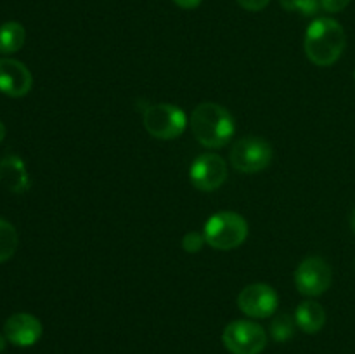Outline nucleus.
<instances>
[{
	"mask_svg": "<svg viewBox=\"0 0 355 354\" xmlns=\"http://www.w3.org/2000/svg\"><path fill=\"white\" fill-rule=\"evenodd\" d=\"M345 45V30L333 17H315L305 31V54L318 66H331L338 61Z\"/></svg>",
	"mask_w": 355,
	"mask_h": 354,
	"instance_id": "1",
	"label": "nucleus"
},
{
	"mask_svg": "<svg viewBox=\"0 0 355 354\" xmlns=\"http://www.w3.org/2000/svg\"><path fill=\"white\" fill-rule=\"evenodd\" d=\"M189 125L196 141L210 149L227 144L236 132L234 117L231 111L217 103L198 104L191 115Z\"/></svg>",
	"mask_w": 355,
	"mask_h": 354,
	"instance_id": "2",
	"label": "nucleus"
},
{
	"mask_svg": "<svg viewBox=\"0 0 355 354\" xmlns=\"http://www.w3.org/2000/svg\"><path fill=\"white\" fill-rule=\"evenodd\" d=\"M203 235L211 248L234 250L248 238V222L238 212H217L205 222Z\"/></svg>",
	"mask_w": 355,
	"mask_h": 354,
	"instance_id": "3",
	"label": "nucleus"
},
{
	"mask_svg": "<svg viewBox=\"0 0 355 354\" xmlns=\"http://www.w3.org/2000/svg\"><path fill=\"white\" fill-rule=\"evenodd\" d=\"M142 124L153 137L162 139V141H172L184 134L187 127V117L175 104L158 103L146 108Z\"/></svg>",
	"mask_w": 355,
	"mask_h": 354,
	"instance_id": "4",
	"label": "nucleus"
},
{
	"mask_svg": "<svg viewBox=\"0 0 355 354\" xmlns=\"http://www.w3.org/2000/svg\"><path fill=\"white\" fill-rule=\"evenodd\" d=\"M274 156V149L269 141L257 135L241 137L234 142L229 162L236 170L243 174H257L266 170L270 165Z\"/></svg>",
	"mask_w": 355,
	"mask_h": 354,
	"instance_id": "5",
	"label": "nucleus"
},
{
	"mask_svg": "<svg viewBox=\"0 0 355 354\" xmlns=\"http://www.w3.org/2000/svg\"><path fill=\"white\" fill-rule=\"evenodd\" d=\"M222 342L231 354H260L267 346V333L259 323L236 319L224 328Z\"/></svg>",
	"mask_w": 355,
	"mask_h": 354,
	"instance_id": "6",
	"label": "nucleus"
},
{
	"mask_svg": "<svg viewBox=\"0 0 355 354\" xmlns=\"http://www.w3.org/2000/svg\"><path fill=\"white\" fill-rule=\"evenodd\" d=\"M333 281L331 266L322 257L312 255L302 260L295 271V285L302 295L319 297L324 294Z\"/></svg>",
	"mask_w": 355,
	"mask_h": 354,
	"instance_id": "7",
	"label": "nucleus"
},
{
	"mask_svg": "<svg viewBox=\"0 0 355 354\" xmlns=\"http://www.w3.org/2000/svg\"><path fill=\"white\" fill-rule=\"evenodd\" d=\"M189 179L196 189L211 193L227 179V163L217 153H203L191 163Z\"/></svg>",
	"mask_w": 355,
	"mask_h": 354,
	"instance_id": "8",
	"label": "nucleus"
},
{
	"mask_svg": "<svg viewBox=\"0 0 355 354\" xmlns=\"http://www.w3.org/2000/svg\"><path fill=\"white\" fill-rule=\"evenodd\" d=\"M279 305V295L270 285L252 283L243 288L238 295V307L248 318H269Z\"/></svg>",
	"mask_w": 355,
	"mask_h": 354,
	"instance_id": "9",
	"label": "nucleus"
},
{
	"mask_svg": "<svg viewBox=\"0 0 355 354\" xmlns=\"http://www.w3.org/2000/svg\"><path fill=\"white\" fill-rule=\"evenodd\" d=\"M33 85V76L24 62L12 58L0 59V92L9 97L26 96Z\"/></svg>",
	"mask_w": 355,
	"mask_h": 354,
	"instance_id": "10",
	"label": "nucleus"
},
{
	"mask_svg": "<svg viewBox=\"0 0 355 354\" xmlns=\"http://www.w3.org/2000/svg\"><path fill=\"white\" fill-rule=\"evenodd\" d=\"M42 332L44 328H42L40 319L30 312H16L3 323V335H6L7 342L17 347H30L37 344L40 340Z\"/></svg>",
	"mask_w": 355,
	"mask_h": 354,
	"instance_id": "11",
	"label": "nucleus"
},
{
	"mask_svg": "<svg viewBox=\"0 0 355 354\" xmlns=\"http://www.w3.org/2000/svg\"><path fill=\"white\" fill-rule=\"evenodd\" d=\"M0 184L10 193L21 194L30 187V176L23 160L16 155H7L0 160Z\"/></svg>",
	"mask_w": 355,
	"mask_h": 354,
	"instance_id": "12",
	"label": "nucleus"
},
{
	"mask_svg": "<svg viewBox=\"0 0 355 354\" xmlns=\"http://www.w3.org/2000/svg\"><path fill=\"white\" fill-rule=\"evenodd\" d=\"M295 321L302 332L312 335L321 332L322 326L326 325V311L319 302L304 301L295 311Z\"/></svg>",
	"mask_w": 355,
	"mask_h": 354,
	"instance_id": "13",
	"label": "nucleus"
},
{
	"mask_svg": "<svg viewBox=\"0 0 355 354\" xmlns=\"http://www.w3.org/2000/svg\"><path fill=\"white\" fill-rule=\"evenodd\" d=\"M26 40V30L17 21H7L0 26V54H14Z\"/></svg>",
	"mask_w": 355,
	"mask_h": 354,
	"instance_id": "14",
	"label": "nucleus"
},
{
	"mask_svg": "<svg viewBox=\"0 0 355 354\" xmlns=\"http://www.w3.org/2000/svg\"><path fill=\"white\" fill-rule=\"evenodd\" d=\"M17 243H19V236H17L16 228L9 221L0 217V264L7 262L16 253Z\"/></svg>",
	"mask_w": 355,
	"mask_h": 354,
	"instance_id": "15",
	"label": "nucleus"
},
{
	"mask_svg": "<svg viewBox=\"0 0 355 354\" xmlns=\"http://www.w3.org/2000/svg\"><path fill=\"white\" fill-rule=\"evenodd\" d=\"M295 326H297L295 318H290L288 314L276 316V319L270 323V337L276 342H286V340H290L293 337Z\"/></svg>",
	"mask_w": 355,
	"mask_h": 354,
	"instance_id": "16",
	"label": "nucleus"
},
{
	"mask_svg": "<svg viewBox=\"0 0 355 354\" xmlns=\"http://www.w3.org/2000/svg\"><path fill=\"white\" fill-rule=\"evenodd\" d=\"M279 3L284 10L300 16H315L321 9V0H279Z\"/></svg>",
	"mask_w": 355,
	"mask_h": 354,
	"instance_id": "17",
	"label": "nucleus"
},
{
	"mask_svg": "<svg viewBox=\"0 0 355 354\" xmlns=\"http://www.w3.org/2000/svg\"><path fill=\"white\" fill-rule=\"evenodd\" d=\"M207 243V239H205V235L200 231H189L184 235L182 238V248L186 250L187 253H198L201 248H203V245Z\"/></svg>",
	"mask_w": 355,
	"mask_h": 354,
	"instance_id": "18",
	"label": "nucleus"
},
{
	"mask_svg": "<svg viewBox=\"0 0 355 354\" xmlns=\"http://www.w3.org/2000/svg\"><path fill=\"white\" fill-rule=\"evenodd\" d=\"M349 3L350 0H321V9L329 14H336L342 12Z\"/></svg>",
	"mask_w": 355,
	"mask_h": 354,
	"instance_id": "19",
	"label": "nucleus"
},
{
	"mask_svg": "<svg viewBox=\"0 0 355 354\" xmlns=\"http://www.w3.org/2000/svg\"><path fill=\"white\" fill-rule=\"evenodd\" d=\"M243 9L246 10H252V12H259V10L266 9L269 6L270 0H236Z\"/></svg>",
	"mask_w": 355,
	"mask_h": 354,
	"instance_id": "20",
	"label": "nucleus"
},
{
	"mask_svg": "<svg viewBox=\"0 0 355 354\" xmlns=\"http://www.w3.org/2000/svg\"><path fill=\"white\" fill-rule=\"evenodd\" d=\"M172 2L175 3L177 7H180V9L191 10V9H196V7H200L203 0H172Z\"/></svg>",
	"mask_w": 355,
	"mask_h": 354,
	"instance_id": "21",
	"label": "nucleus"
},
{
	"mask_svg": "<svg viewBox=\"0 0 355 354\" xmlns=\"http://www.w3.org/2000/svg\"><path fill=\"white\" fill-rule=\"evenodd\" d=\"M6 344H7V339L3 333H0V353H3V349H6Z\"/></svg>",
	"mask_w": 355,
	"mask_h": 354,
	"instance_id": "22",
	"label": "nucleus"
},
{
	"mask_svg": "<svg viewBox=\"0 0 355 354\" xmlns=\"http://www.w3.org/2000/svg\"><path fill=\"white\" fill-rule=\"evenodd\" d=\"M6 125L2 124V121H0V142L3 141V139H6Z\"/></svg>",
	"mask_w": 355,
	"mask_h": 354,
	"instance_id": "23",
	"label": "nucleus"
},
{
	"mask_svg": "<svg viewBox=\"0 0 355 354\" xmlns=\"http://www.w3.org/2000/svg\"><path fill=\"white\" fill-rule=\"evenodd\" d=\"M350 226H352V229L355 233V208L352 210V215H350Z\"/></svg>",
	"mask_w": 355,
	"mask_h": 354,
	"instance_id": "24",
	"label": "nucleus"
},
{
	"mask_svg": "<svg viewBox=\"0 0 355 354\" xmlns=\"http://www.w3.org/2000/svg\"><path fill=\"white\" fill-rule=\"evenodd\" d=\"M354 76H355V73H354Z\"/></svg>",
	"mask_w": 355,
	"mask_h": 354,
	"instance_id": "25",
	"label": "nucleus"
}]
</instances>
